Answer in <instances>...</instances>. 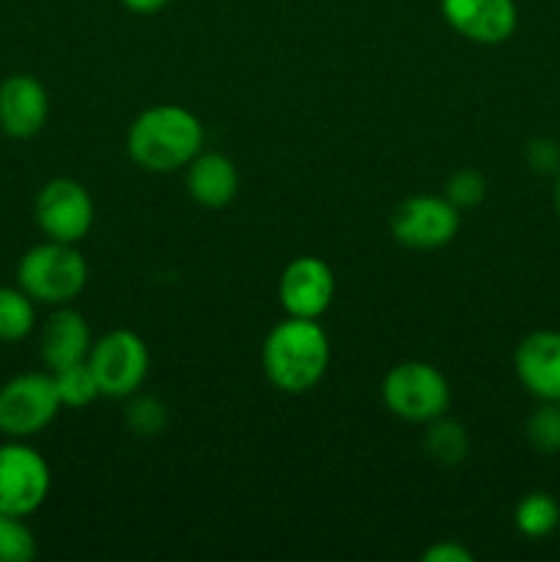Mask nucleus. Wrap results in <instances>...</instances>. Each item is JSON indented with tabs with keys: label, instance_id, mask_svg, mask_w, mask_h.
Returning a JSON list of instances; mask_svg holds the SVG:
<instances>
[{
	"label": "nucleus",
	"instance_id": "nucleus-1",
	"mask_svg": "<svg viewBox=\"0 0 560 562\" xmlns=\"http://www.w3.org/2000/svg\"><path fill=\"white\" fill-rule=\"evenodd\" d=\"M203 148V124L181 104H154L132 121L126 154L146 173L187 168Z\"/></svg>",
	"mask_w": 560,
	"mask_h": 562
},
{
	"label": "nucleus",
	"instance_id": "nucleus-2",
	"mask_svg": "<svg viewBox=\"0 0 560 562\" xmlns=\"http://www.w3.org/2000/svg\"><path fill=\"white\" fill-rule=\"evenodd\" d=\"M264 373L280 393L300 395L316 387L329 368V338L316 318H294L275 324L261 349Z\"/></svg>",
	"mask_w": 560,
	"mask_h": 562
},
{
	"label": "nucleus",
	"instance_id": "nucleus-3",
	"mask_svg": "<svg viewBox=\"0 0 560 562\" xmlns=\"http://www.w3.org/2000/svg\"><path fill=\"white\" fill-rule=\"evenodd\" d=\"M16 283L38 305H69L88 283V263L75 245L42 241L20 258Z\"/></svg>",
	"mask_w": 560,
	"mask_h": 562
},
{
	"label": "nucleus",
	"instance_id": "nucleus-4",
	"mask_svg": "<svg viewBox=\"0 0 560 562\" xmlns=\"http://www.w3.org/2000/svg\"><path fill=\"white\" fill-rule=\"evenodd\" d=\"M382 401L390 415L406 423H432L450 406L448 379L428 362H399L382 379Z\"/></svg>",
	"mask_w": 560,
	"mask_h": 562
},
{
	"label": "nucleus",
	"instance_id": "nucleus-5",
	"mask_svg": "<svg viewBox=\"0 0 560 562\" xmlns=\"http://www.w3.org/2000/svg\"><path fill=\"white\" fill-rule=\"evenodd\" d=\"M88 366L97 376L99 393L108 398H130L148 376V349L132 329H113L93 340Z\"/></svg>",
	"mask_w": 560,
	"mask_h": 562
},
{
	"label": "nucleus",
	"instance_id": "nucleus-6",
	"mask_svg": "<svg viewBox=\"0 0 560 562\" xmlns=\"http://www.w3.org/2000/svg\"><path fill=\"white\" fill-rule=\"evenodd\" d=\"M60 412L53 373H20L0 387V434L27 439L42 434Z\"/></svg>",
	"mask_w": 560,
	"mask_h": 562
},
{
	"label": "nucleus",
	"instance_id": "nucleus-7",
	"mask_svg": "<svg viewBox=\"0 0 560 562\" xmlns=\"http://www.w3.org/2000/svg\"><path fill=\"white\" fill-rule=\"evenodd\" d=\"M53 475L36 448L22 439L0 445V510L11 516H31L47 499Z\"/></svg>",
	"mask_w": 560,
	"mask_h": 562
},
{
	"label": "nucleus",
	"instance_id": "nucleus-8",
	"mask_svg": "<svg viewBox=\"0 0 560 562\" xmlns=\"http://www.w3.org/2000/svg\"><path fill=\"white\" fill-rule=\"evenodd\" d=\"M459 209L439 195H412L395 206L390 234L412 250H439L459 234Z\"/></svg>",
	"mask_w": 560,
	"mask_h": 562
},
{
	"label": "nucleus",
	"instance_id": "nucleus-9",
	"mask_svg": "<svg viewBox=\"0 0 560 562\" xmlns=\"http://www.w3.org/2000/svg\"><path fill=\"white\" fill-rule=\"evenodd\" d=\"M33 217L47 239L77 245L93 225V201L80 181L53 179L38 190Z\"/></svg>",
	"mask_w": 560,
	"mask_h": 562
},
{
	"label": "nucleus",
	"instance_id": "nucleus-10",
	"mask_svg": "<svg viewBox=\"0 0 560 562\" xmlns=\"http://www.w3.org/2000/svg\"><path fill=\"white\" fill-rule=\"evenodd\" d=\"M280 305L294 318H318L335 296L333 269L316 256H300L283 269L278 283Z\"/></svg>",
	"mask_w": 560,
	"mask_h": 562
},
{
	"label": "nucleus",
	"instance_id": "nucleus-11",
	"mask_svg": "<svg viewBox=\"0 0 560 562\" xmlns=\"http://www.w3.org/2000/svg\"><path fill=\"white\" fill-rule=\"evenodd\" d=\"M445 22L475 44H503L516 31L514 0H439Z\"/></svg>",
	"mask_w": 560,
	"mask_h": 562
},
{
	"label": "nucleus",
	"instance_id": "nucleus-12",
	"mask_svg": "<svg viewBox=\"0 0 560 562\" xmlns=\"http://www.w3.org/2000/svg\"><path fill=\"white\" fill-rule=\"evenodd\" d=\"M49 97L33 75H11L0 82V130L16 140L38 135L47 124Z\"/></svg>",
	"mask_w": 560,
	"mask_h": 562
},
{
	"label": "nucleus",
	"instance_id": "nucleus-13",
	"mask_svg": "<svg viewBox=\"0 0 560 562\" xmlns=\"http://www.w3.org/2000/svg\"><path fill=\"white\" fill-rule=\"evenodd\" d=\"M514 371L527 393L560 404V333L538 329L522 338L514 351Z\"/></svg>",
	"mask_w": 560,
	"mask_h": 562
},
{
	"label": "nucleus",
	"instance_id": "nucleus-14",
	"mask_svg": "<svg viewBox=\"0 0 560 562\" xmlns=\"http://www.w3.org/2000/svg\"><path fill=\"white\" fill-rule=\"evenodd\" d=\"M91 346V329H88V322L82 318V313L60 305L58 311L44 322L38 349H42V360L44 366L49 368V373L88 360Z\"/></svg>",
	"mask_w": 560,
	"mask_h": 562
},
{
	"label": "nucleus",
	"instance_id": "nucleus-15",
	"mask_svg": "<svg viewBox=\"0 0 560 562\" xmlns=\"http://www.w3.org/2000/svg\"><path fill=\"white\" fill-rule=\"evenodd\" d=\"M187 192L206 209H225L239 192V170L225 154H198L187 165Z\"/></svg>",
	"mask_w": 560,
	"mask_h": 562
},
{
	"label": "nucleus",
	"instance_id": "nucleus-16",
	"mask_svg": "<svg viewBox=\"0 0 560 562\" xmlns=\"http://www.w3.org/2000/svg\"><path fill=\"white\" fill-rule=\"evenodd\" d=\"M36 302L22 289L0 285V344H16L33 333Z\"/></svg>",
	"mask_w": 560,
	"mask_h": 562
},
{
	"label": "nucleus",
	"instance_id": "nucleus-17",
	"mask_svg": "<svg viewBox=\"0 0 560 562\" xmlns=\"http://www.w3.org/2000/svg\"><path fill=\"white\" fill-rule=\"evenodd\" d=\"M55 393H58L60 406H69V409H82V406H91L99 398V384L93 376L88 360L77 362V366L60 368L53 371Z\"/></svg>",
	"mask_w": 560,
	"mask_h": 562
},
{
	"label": "nucleus",
	"instance_id": "nucleus-18",
	"mask_svg": "<svg viewBox=\"0 0 560 562\" xmlns=\"http://www.w3.org/2000/svg\"><path fill=\"white\" fill-rule=\"evenodd\" d=\"M560 521V505L555 503L549 494L533 492L516 505L514 525L522 536L527 538H544L558 527Z\"/></svg>",
	"mask_w": 560,
	"mask_h": 562
},
{
	"label": "nucleus",
	"instance_id": "nucleus-19",
	"mask_svg": "<svg viewBox=\"0 0 560 562\" xmlns=\"http://www.w3.org/2000/svg\"><path fill=\"white\" fill-rule=\"evenodd\" d=\"M423 442H426V453L432 459L443 461V464H459L467 456V448H470L464 426H459L453 420H445V415L428 423V431Z\"/></svg>",
	"mask_w": 560,
	"mask_h": 562
},
{
	"label": "nucleus",
	"instance_id": "nucleus-20",
	"mask_svg": "<svg viewBox=\"0 0 560 562\" xmlns=\"http://www.w3.org/2000/svg\"><path fill=\"white\" fill-rule=\"evenodd\" d=\"M527 442L538 453H560V404L558 401H544L530 417H527Z\"/></svg>",
	"mask_w": 560,
	"mask_h": 562
},
{
	"label": "nucleus",
	"instance_id": "nucleus-21",
	"mask_svg": "<svg viewBox=\"0 0 560 562\" xmlns=\"http://www.w3.org/2000/svg\"><path fill=\"white\" fill-rule=\"evenodd\" d=\"M36 558V538L22 516L0 510V562H31Z\"/></svg>",
	"mask_w": 560,
	"mask_h": 562
},
{
	"label": "nucleus",
	"instance_id": "nucleus-22",
	"mask_svg": "<svg viewBox=\"0 0 560 562\" xmlns=\"http://www.w3.org/2000/svg\"><path fill=\"white\" fill-rule=\"evenodd\" d=\"M126 423L141 437H157L168 426V409H165L163 401L152 398V395L148 398L143 395V398L132 401V406L126 409Z\"/></svg>",
	"mask_w": 560,
	"mask_h": 562
},
{
	"label": "nucleus",
	"instance_id": "nucleus-23",
	"mask_svg": "<svg viewBox=\"0 0 560 562\" xmlns=\"http://www.w3.org/2000/svg\"><path fill=\"white\" fill-rule=\"evenodd\" d=\"M445 198H448L459 212L461 209H472L486 198V181H483V176L478 173V170L464 168L459 170V173L450 176L448 184H445Z\"/></svg>",
	"mask_w": 560,
	"mask_h": 562
},
{
	"label": "nucleus",
	"instance_id": "nucleus-24",
	"mask_svg": "<svg viewBox=\"0 0 560 562\" xmlns=\"http://www.w3.org/2000/svg\"><path fill=\"white\" fill-rule=\"evenodd\" d=\"M527 165H530L536 173H555L560 170V148L555 140H547V137H538L527 146Z\"/></svg>",
	"mask_w": 560,
	"mask_h": 562
},
{
	"label": "nucleus",
	"instance_id": "nucleus-25",
	"mask_svg": "<svg viewBox=\"0 0 560 562\" xmlns=\"http://www.w3.org/2000/svg\"><path fill=\"white\" fill-rule=\"evenodd\" d=\"M423 562H472V552L459 541H439L423 552Z\"/></svg>",
	"mask_w": 560,
	"mask_h": 562
},
{
	"label": "nucleus",
	"instance_id": "nucleus-26",
	"mask_svg": "<svg viewBox=\"0 0 560 562\" xmlns=\"http://www.w3.org/2000/svg\"><path fill=\"white\" fill-rule=\"evenodd\" d=\"M168 3L170 0H121V5H126L132 14H157Z\"/></svg>",
	"mask_w": 560,
	"mask_h": 562
},
{
	"label": "nucleus",
	"instance_id": "nucleus-27",
	"mask_svg": "<svg viewBox=\"0 0 560 562\" xmlns=\"http://www.w3.org/2000/svg\"><path fill=\"white\" fill-rule=\"evenodd\" d=\"M555 209L560 214V170H558V181H555Z\"/></svg>",
	"mask_w": 560,
	"mask_h": 562
}]
</instances>
